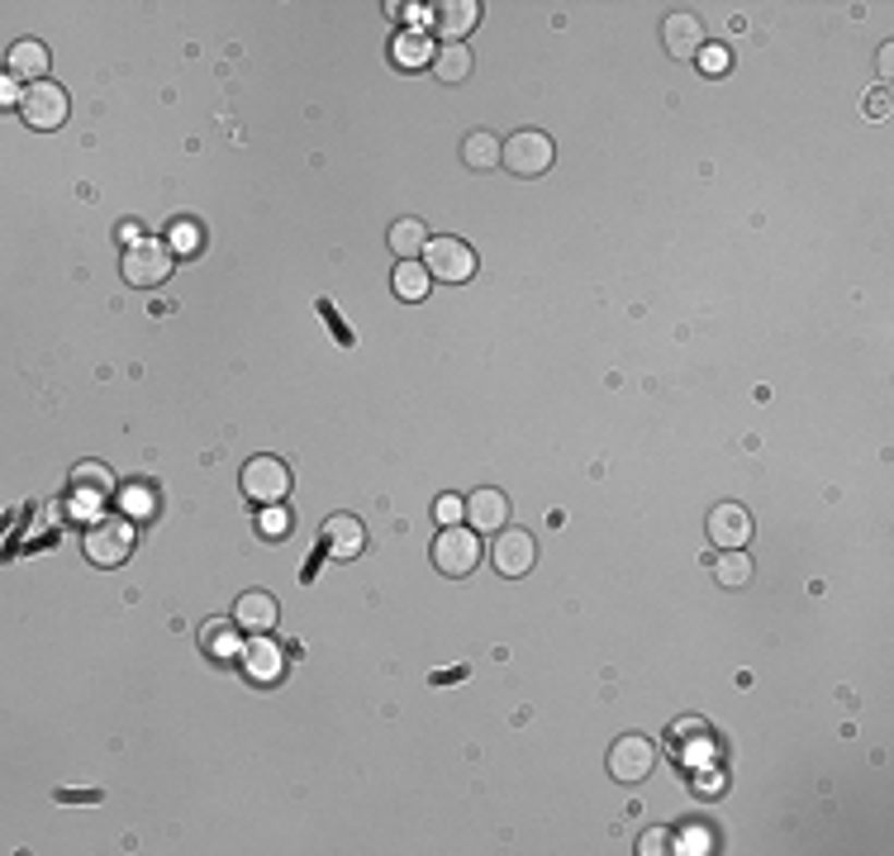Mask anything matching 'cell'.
Returning <instances> with one entry per match:
<instances>
[{"mask_svg":"<svg viewBox=\"0 0 894 856\" xmlns=\"http://www.w3.org/2000/svg\"><path fill=\"white\" fill-rule=\"evenodd\" d=\"M82 552H86L90 566H105V571L124 566L129 557H134V519H110V514L90 519V529L82 538Z\"/></svg>","mask_w":894,"mask_h":856,"instance_id":"cell-1","label":"cell"},{"mask_svg":"<svg viewBox=\"0 0 894 856\" xmlns=\"http://www.w3.org/2000/svg\"><path fill=\"white\" fill-rule=\"evenodd\" d=\"M552 162H557V143L543 129H519L499 143V167H509L515 177H543Z\"/></svg>","mask_w":894,"mask_h":856,"instance_id":"cell-2","label":"cell"},{"mask_svg":"<svg viewBox=\"0 0 894 856\" xmlns=\"http://www.w3.org/2000/svg\"><path fill=\"white\" fill-rule=\"evenodd\" d=\"M172 267H177V253L162 239H143L134 248H124V262H120L124 281L134 286V291H153V286H162L167 276H172Z\"/></svg>","mask_w":894,"mask_h":856,"instance_id":"cell-3","label":"cell"},{"mask_svg":"<svg viewBox=\"0 0 894 856\" xmlns=\"http://www.w3.org/2000/svg\"><path fill=\"white\" fill-rule=\"evenodd\" d=\"M433 566L443 576H452V581L471 576L481 566V533L467 529V523H447L438 533V543H433Z\"/></svg>","mask_w":894,"mask_h":856,"instance_id":"cell-4","label":"cell"},{"mask_svg":"<svg viewBox=\"0 0 894 856\" xmlns=\"http://www.w3.org/2000/svg\"><path fill=\"white\" fill-rule=\"evenodd\" d=\"M239 485H243V495L253 499L257 509H271V505H281V499L291 495L295 477H291V467H286L281 457H253V462L243 467Z\"/></svg>","mask_w":894,"mask_h":856,"instance_id":"cell-5","label":"cell"},{"mask_svg":"<svg viewBox=\"0 0 894 856\" xmlns=\"http://www.w3.org/2000/svg\"><path fill=\"white\" fill-rule=\"evenodd\" d=\"M68 114H72V100H68V91H62L58 82H34V86H24V96H20V120L29 124V129H62L68 124Z\"/></svg>","mask_w":894,"mask_h":856,"instance_id":"cell-6","label":"cell"},{"mask_svg":"<svg viewBox=\"0 0 894 856\" xmlns=\"http://www.w3.org/2000/svg\"><path fill=\"white\" fill-rule=\"evenodd\" d=\"M604 767H609V775L619 785H638V781H648L652 767H656V747L642 733H624V737H614Z\"/></svg>","mask_w":894,"mask_h":856,"instance_id":"cell-7","label":"cell"},{"mask_svg":"<svg viewBox=\"0 0 894 856\" xmlns=\"http://www.w3.org/2000/svg\"><path fill=\"white\" fill-rule=\"evenodd\" d=\"M424 267H428L433 281L457 286V281H471V276H476V253H471L467 239H428Z\"/></svg>","mask_w":894,"mask_h":856,"instance_id":"cell-8","label":"cell"},{"mask_svg":"<svg viewBox=\"0 0 894 856\" xmlns=\"http://www.w3.org/2000/svg\"><path fill=\"white\" fill-rule=\"evenodd\" d=\"M114 495V481L110 471L96 467V462H82L72 471L68 481V499H72V514H90V519H100L105 514V499Z\"/></svg>","mask_w":894,"mask_h":856,"instance_id":"cell-9","label":"cell"},{"mask_svg":"<svg viewBox=\"0 0 894 856\" xmlns=\"http://www.w3.org/2000/svg\"><path fill=\"white\" fill-rule=\"evenodd\" d=\"M537 562V543L523 529H499L495 543H491V566L499 576H509V581H519V576H529Z\"/></svg>","mask_w":894,"mask_h":856,"instance_id":"cell-10","label":"cell"},{"mask_svg":"<svg viewBox=\"0 0 894 856\" xmlns=\"http://www.w3.org/2000/svg\"><path fill=\"white\" fill-rule=\"evenodd\" d=\"M319 538H324V552L334 562H352V557H362V547H366V529H362L358 514H328Z\"/></svg>","mask_w":894,"mask_h":856,"instance_id":"cell-11","label":"cell"},{"mask_svg":"<svg viewBox=\"0 0 894 856\" xmlns=\"http://www.w3.org/2000/svg\"><path fill=\"white\" fill-rule=\"evenodd\" d=\"M233 628L247 638H267L276 628V618H281V604H276L267 590H247V595H239V604H233Z\"/></svg>","mask_w":894,"mask_h":856,"instance_id":"cell-12","label":"cell"},{"mask_svg":"<svg viewBox=\"0 0 894 856\" xmlns=\"http://www.w3.org/2000/svg\"><path fill=\"white\" fill-rule=\"evenodd\" d=\"M509 499H505V491H491V485H481L476 495L467 499V529H476V533H499V529H509Z\"/></svg>","mask_w":894,"mask_h":856,"instance_id":"cell-13","label":"cell"},{"mask_svg":"<svg viewBox=\"0 0 894 856\" xmlns=\"http://www.w3.org/2000/svg\"><path fill=\"white\" fill-rule=\"evenodd\" d=\"M709 543H718L723 552L752 543V514L742 505H733V499L728 505H714V514H709Z\"/></svg>","mask_w":894,"mask_h":856,"instance_id":"cell-14","label":"cell"},{"mask_svg":"<svg viewBox=\"0 0 894 856\" xmlns=\"http://www.w3.org/2000/svg\"><path fill=\"white\" fill-rule=\"evenodd\" d=\"M662 44H666L670 58H700V48H704V20L690 15V10H676V15H666Z\"/></svg>","mask_w":894,"mask_h":856,"instance_id":"cell-15","label":"cell"},{"mask_svg":"<svg viewBox=\"0 0 894 856\" xmlns=\"http://www.w3.org/2000/svg\"><path fill=\"white\" fill-rule=\"evenodd\" d=\"M481 24V5L476 0H447L433 10V29L443 34V44H462V38Z\"/></svg>","mask_w":894,"mask_h":856,"instance_id":"cell-16","label":"cell"},{"mask_svg":"<svg viewBox=\"0 0 894 856\" xmlns=\"http://www.w3.org/2000/svg\"><path fill=\"white\" fill-rule=\"evenodd\" d=\"M5 68H10V76H15V82H48V48L44 44H38V38H24V44H15V48H10V62H5Z\"/></svg>","mask_w":894,"mask_h":856,"instance_id":"cell-17","label":"cell"},{"mask_svg":"<svg viewBox=\"0 0 894 856\" xmlns=\"http://www.w3.org/2000/svg\"><path fill=\"white\" fill-rule=\"evenodd\" d=\"M428 68H433V76H438L443 86H462L476 62H471V48H467V44H438V48H433V62H428Z\"/></svg>","mask_w":894,"mask_h":856,"instance_id":"cell-18","label":"cell"},{"mask_svg":"<svg viewBox=\"0 0 894 856\" xmlns=\"http://www.w3.org/2000/svg\"><path fill=\"white\" fill-rule=\"evenodd\" d=\"M281 666H286V656H281V648H276V642H267V638H253V642H247V652H243L247 680L271 685L276 676H281Z\"/></svg>","mask_w":894,"mask_h":856,"instance_id":"cell-19","label":"cell"},{"mask_svg":"<svg viewBox=\"0 0 894 856\" xmlns=\"http://www.w3.org/2000/svg\"><path fill=\"white\" fill-rule=\"evenodd\" d=\"M390 253H396L400 262H414L419 253L428 248V229H424V219H396L390 224Z\"/></svg>","mask_w":894,"mask_h":856,"instance_id":"cell-20","label":"cell"},{"mask_svg":"<svg viewBox=\"0 0 894 856\" xmlns=\"http://www.w3.org/2000/svg\"><path fill=\"white\" fill-rule=\"evenodd\" d=\"M714 581L723 590H742L747 581H752V557H747L742 547H728L723 557L714 562Z\"/></svg>","mask_w":894,"mask_h":856,"instance_id":"cell-21","label":"cell"},{"mask_svg":"<svg viewBox=\"0 0 894 856\" xmlns=\"http://www.w3.org/2000/svg\"><path fill=\"white\" fill-rule=\"evenodd\" d=\"M462 162H467L471 171H491V167H499V138H495V134H485V129L467 134V138H462Z\"/></svg>","mask_w":894,"mask_h":856,"instance_id":"cell-22","label":"cell"},{"mask_svg":"<svg viewBox=\"0 0 894 856\" xmlns=\"http://www.w3.org/2000/svg\"><path fill=\"white\" fill-rule=\"evenodd\" d=\"M120 509H124V519H143V523H148L157 514V491H153V485H143V481H129L120 491Z\"/></svg>","mask_w":894,"mask_h":856,"instance_id":"cell-23","label":"cell"},{"mask_svg":"<svg viewBox=\"0 0 894 856\" xmlns=\"http://www.w3.org/2000/svg\"><path fill=\"white\" fill-rule=\"evenodd\" d=\"M167 248L181 253V257H195L205 248V229L195 219H172V224H167Z\"/></svg>","mask_w":894,"mask_h":856,"instance_id":"cell-24","label":"cell"},{"mask_svg":"<svg viewBox=\"0 0 894 856\" xmlns=\"http://www.w3.org/2000/svg\"><path fill=\"white\" fill-rule=\"evenodd\" d=\"M428 286H433L428 267H419V262H400V267H396V296L400 300H424Z\"/></svg>","mask_w":894,"mask_h":856,"instance_id":"cell-25","label":"cell"},{"mask_svg":"<svg viewBox=\"0 0 894 856\" xmlns=\"http://www.w3.org/2000/svg\"><path fill=\"white\" fill-rule=\"evenodd\" d=\"M390 58H396L400 68H424V62H433V48L419 34H400L396 48H390Z\"/></svg>","mask_w":894,"mask_h":856,"instance_id":"cell-26","label":"cell"},{"mask_svg":"<svg viewBox=\"0 0 894 856\" xmlns=\"http://www.w3.org/2000/svg\"><path fill=\"white\" fill-rule=\"evenodd\" d=\"M201 642H205L209 656H229L233 652V618H229V624H219V618H215V624H205Z\"/></svg>","mask_w":894,"mask_h":856,"instance_id":"cell-27","label":"cell"},{"mask_svg":"<svg viewBox=\"0 0 894 856\" xmlns=\"http://www.w3.org/2000/svg\"><path fill=\"white\" fill-rule=\"evenodd\" d=\"M433 514H438V523L447 529V523H462V514H467V499H457V495H443L438 505H433Z\"/></svg>","mask_w":894,"mask_h":856,"instance_id":"cell-28","label":"cell"},{"mask_svg":"<svg viewBox=\"0 0 894 856\" xmlns=\"http://www.w3.org/2000/svg\"><path fill=\"white\" fill-rule=\"evenodd\" d=\"M666 847H670V833H666V828H652V833H642V842H638L642 856H662Z\"/></svg>","mask_w":894,"mask_h":856,"instance_id":"cell-29","label":"cell"},{"mask_svg":"<svg viewBox=\"0 0 894 856\" xmlns=\"http://www.w3.org/2000/svg\"><path fill=\"white\" fill-rule=\"evenodd\" d=\"M700 68H704L709 76H714V72H728V52H723L718 44H714V48L704 44V48H700Z\"/></svg>","mask_w":894,"mask_h":856,"instance_id":"cell-30","label":"cell"},{"mask_svg":"<svg viewBox=\"0 0 894 856\" xmlns=\"http://www.w3.org/2000/svg\"><path fill=\"white\" fill-rule=\"evenodd\" d=\"M866 114H875V120H885V114H890V96H885V91H875V96L866 100Z\"/></svg>","mask_w":894,"mask_h":856,"instance_id":"cell-31","label":"cell"},{"mask_svg":"<svg viewBox=\"0 0 894 856\" xmlns=\"http://www.w3.org/2000/svg\"><path fill=\"white\" fill-rule=\"evenodd\" d=\"M262 529H267V533H281V529H286V514H281V509H276V505H271L267 514H262Z\"/></svg>","mask_w":894,"mask_h":856,"instance_id":"cell-32","label":"cell"},{"mask_svg":"<svg viewBox=\"0 0 894 856\" xmlns=\"http://www.w3.org/2000/svg\"><path fill=\"white\" fill-rule=\"evenodd\" d=\"M58 799H76V805H96V799H100V789H72V795H68V789H58Z\"/></svg>","mask_w":894,"mask_h":856,"instance_id":"cell-33","label":"cell"},{"mask_svg":"<svg viewBox=\"0 0 894 856\" xmlns=\"http://www.w3.org/2000/svg\"><path fill=\"white\" fill-rule=\"evenodd\" d=\"M120 239H124L129 248H134V243H138V224H120Z\"/></svg>","mask_w":894,"mask_h":856,"instance_id":"cell-34","label":"cell"}]
</instances>
